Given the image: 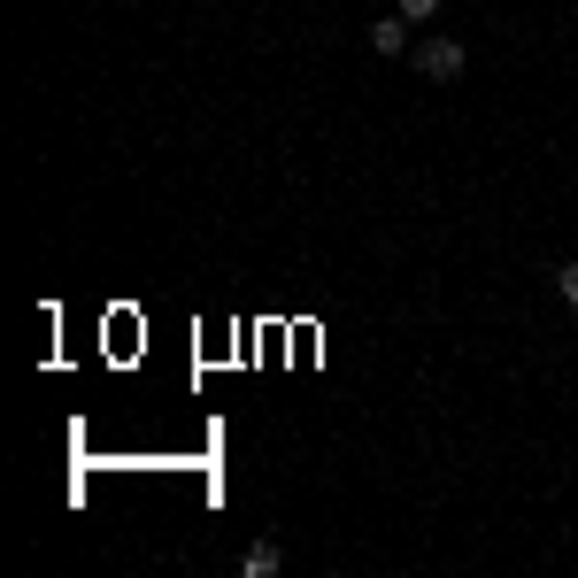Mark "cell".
Instances as JSON below:
<instances>
[{
    "instance_id": "obj_1",
    "label": "cell",
    "mask_w": 578,
    "mask_h": 578,
    "mask_svg": "<svg viewBox=\"0 0 578 578\" xmlns=\"http://www.w3.org/2000/svg\"><path fill=\"white\" fill-rule=\"evenodd\" d=\"M417 70L440 77V86H448V77H463V39H425V47H417Z\"/></svg>"
},
{
    "instance_id": "obj_2",
    "label": "cell",
    "mask_w": 578,
    "mask_h": 578,
    "mask_svg": "<svg viewBox=\"0 0 578 578\" xmlns=\"http://www.w3.org/2000/svg\"><path fill=\"white\" fill-rule=\"evenodd\" d=\"M370 47H378V54H409V16H401V9L378 16V24H370Z\"/></svg>"
},
{
    "instance_id": "obj_3",
    "label": "cell",
    "mask_w": 578,
    "mask_h": 578,
    "mask_svg": "<svg viewBox=\"0 0 578 578\" xmlns=\"http://www.w3.org/2000/svg\"><path fill=\"white\" fill-rule=\"evenodd\" d=\"M239 570H247V578H271V570H278V548H271V540H255V548H247V563H239Z\"/></svg>"
},
{
    "instance_id": "obj_4",
    "label": "cell",
    "mask_w": 578,
    "mask_h": 578,
    "mask_svg": "<svg viewBox=\"0 0 578 578\" xmlns=\"http://www.w3.org/2000/svg\"><path fill=\"white\" fill-rule=\"evenodd\" d=\"M555 293H563V301L578 309V263H563V271H555Z\"/></svg>"
},
{
    "instance_id": "obj_5",
    "label": "cell",
    "mask_w": 578,
    "mask_h": 578,
    "mask_svg": "<svg viewBox=\"0 0 578 578\" xmlns=\"http://www.w3.org/2000/svg\"><path fill=\"white\" fill-rule=\"evenodd\" d=\"M401 16H409V24H425V16H440V0H401Z\"/></svg>"
}]
</instances>
